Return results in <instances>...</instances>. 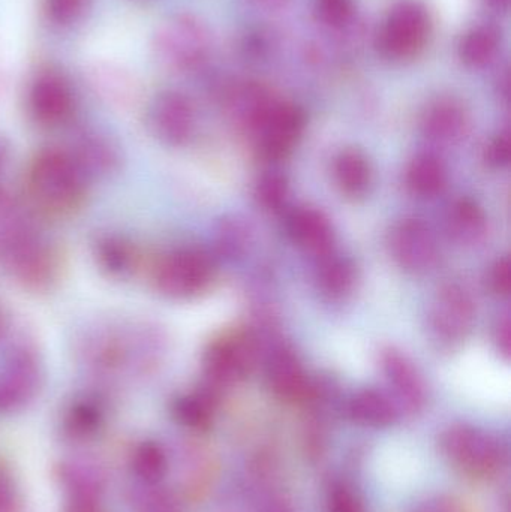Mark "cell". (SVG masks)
<instances>
[{
	"instance_id": "obj_12",
	"label": "cell",
	"mask_w": 511,
	"mask_h": 512,
	"mask_svg": "<svg viewBox=\"0 0 511 512\" xmlns=\"http://www.w3.org/2000/svg\"><path fill=\"white\" fill-rule=\"evenodd\" d=\"M30 111L44 126L65 123L74 110V96L68 83L56 74H42L30 87Z\"/></svg>"
},
{
	"instance_id": "obj_30",
	"label": "cell",
	"mask_w": 511,
	"mask_h": 512,
	"mask_svg": "<svg viewBox=\"0 0 511 512\" xmlns=\"http://www.w3.org/2000/svg\"><path fill=\"white\" fill-rule=\"evenodd\" d=\"M86 3L87 0H45V11L54 23L68 24L83 14Z\"/></svg>"
},
{
	"instance_id": "obj_3",
	"label": "cell",
	"mask_w": 511,
	"mask_h": 512,
	"mask_svg": "<svg viewBox=\"0 0 511 512\" xmlns=\"http://www.w3.org/2000/svg\"><path fill=\"white\" fill-rule=\"evenodd\" d=\"M212 277L209 256L191 248L176 249L162 256L155 268L156 288L174 300H185L206 291Z\"/></svg>"
},
{
	"instance_id": "obj_15",
	"label": "cell",
	"mask_w": 511,
	"mask_h": 512,
	"mask_svg": "<svg viewBox=\"0 0 511 512\" xmlns=\"http://www.w3.org/2000/svg\"><path fill=\"white\" fill-rule=\"evenodd\" d=\"M381 366L396 393L411 408H419L425 400V385L413 361L396 348L381 352Z\"/></svg>"
},
{
	"instance_id": "obj_4",
	"label": "cell",
	"mask_w": 511,
	"mask_h": 512,
	"mask_svg": "<svg viewBox=\"0 0 511 512\" xmlns=\"http://www.w3.org/2000/svg\"><path fill=\"white\" fill-rule=\"evenodd\" d=\"M155 45L158 56L168 66L179 71H192L206 62L210 36L197 18L177 15L159 30Z\"/></svg>"
},
{
	"instance_id": "obj_18",
	"label": "cell",
	"mask_w": 511,
	"mask_h": 512,
	"mask_svg": "<svg viewBox=\"0 0 511 512\" xmlns=\"http://www.w3.org/2000/svg\"><path fill=\"white\" fill-rule=\"evenodd\" d=\"M501 30L492 24H477L471 27L459 42V57L468 68H485L494 62L500 53Z\"/></svg>"
},
{
	"instance_id": "obj_10",
	"label": "cell",
	"mask_w": 511,
	"mask_h": 512,
	"mask_svg": "<svg viewBox=\"0 0 511 512\" xmlns=\"http://www.w3.org/2000/svg\"><path fill=\"white\" fill-rule=\"evenodd\" d=\"M255 357L254 340L233 334L213 340L204 354V369L216 384H230L246 375Z\"/></svg>"
},
{
	"instance_id": "obj_14",
	"label": "cell",
	"mask_w": 511,
	"mask_h": 512,
	"mask_svg": "<svg viewBox=\"0 0 511 512\" xmlns=\"http://www.w3.org/2000/svg\"><path fill=\"white\" fill-rule=\"evenodd\" d=\"M467 129V111L456 99H438L423 114L422 131L432 143L456 144L467 134Z\"/></svg>"
},
{
	"instance_id": "obj_33",
	"label": "cell",
	"mask_w": 511,
	"mask_h": 512,
	"mask_svg": "<svg viewBox=\"0 0 511 512\" xmlns=\"http://www.w3.org/2000/svg\"><path fill=\"white\" fill-rule=\"evenodd\" d=\"M494 339L498 352H500L506 360H509L511 351V324L509 315H504L503 318L498 321L497 327H495Z\"/></svg>"
},
{
	"instance_id": "obj_6",
	"label": "cell",
	"mask_w": 511,
	"mask_h": 512,
	"mask_svg": "<svg viewBox=\"0 0 511 512\" xmlns=\"http://www.w3.org/2000/svg\"><path fill=\"white\" fill-rule=\"evenodd\" d=\"M305 125L306 114L299 105L273 101L251 129L255 149L269 161L285 158L302 137Z\"/></svg>"
},
{
	"instance_id": "obj_36",
	"label": "cell",
	"mask_w": 511,
	"mask_h": 512,
	"mask_svg": "<svg viewBox=\"0 0 511 512\" xmlns=\"http://www.w3.org/2000/svg\"><path fill=\"white\" fill-rule=\"evenodd\" d=\"M257 2L263 3V5L267 6H279L285 2V0H257Z\"/></svg>"
},
{
	"instance_id": "obj_25",
	"label": "cell",
	"mask_w": 511,
	"mask_h": 512,
	"mask_svg": "<svg viewBox=\"0 0 511 512\" xmlns=\"http://www.w3.org/2000/svg\"><path fill=\"white\" fill-rule=\"evenodd\" d=\"M96 255H98L99 264L117 276H125L129 273L135 267V259H137L131 243H126L119 237L102 239L96 246Z\"/></svg>"
},
{
	"instance_id": "obj_29",
	"label": "cell",
	"mask_w": 511,
	"mask_h": 512,
	"mask_svg": "<svg viewBox=\"0 0 511 512\" xmlns=\"http://www.w3.org/2000/svg\"><path fill=\"white\" fill-rule=\"evenodd\" d=\"M176 414L180 421L192 427H201L209 421L210 406L204 397H183L177 402Z\"/></svg>"
},
{
	"instance_id": "obj_13",
	"label": "cell",
	"mask_w": 511,
	"mask_h": 512,
	"mask_svg": "<svg viewBox=\"0 0 511 512\" xmlns=\"http://www.w3.org/2000/svg\"><path fill=\"white\" fill-rule=\"evenodd\" d=\"M287 231L290 239L299 248L311 252L318 258L333 251L335 231L332 222L321 210L312 207L294 210L288 216Z\"/></svg>"
},
{
	"instance_id": "obj_35",
	"label": "cell",
	"mask_w": 511,
	"mask_h": 512,
	"mask_svg": "<svg viewBox=\"0 0 511 512\" xmlns=\"http://www.w3.org/2000/svg\"><path fill=\"white\" fill-rule=\"evenodd\" d=\"M488 8L495 12L509 11L510 0H483Z\"/></svg>"
},
{
	"instance_id": "obj_23",
	"label": "cell",
	"mask_w": 511,
	"mask_h": 512,
	"mask_svg": "<svg viewBox=\"0 0 511 512\" xmlns=\"http://www.w3.org/2000/svg\"><path fill=\"white\" fill-rule=\"evenodd\" d=\"M213 243L221 258L236 261L248 252L251 231L239 218H225L216 227Z\"/></svg>"
},
{
	"instance_id": "obj_11",
	"label": "cell",
	"mask_w": 511,
	"mask_h": 512,
	"mask_svg": "<svg viewBox=\"0 0 511 512\" xmlns=\"http://www.w3.org/2000/svg\"><path fill=\"white\" fill-rule=\"evenodd\" d=\"M39 379L36 355L26 348L14 349L0 364V409L14 408L26 402Z\"/></svg>"
},
{
	"instance_id": "obj_17",
	"label": "cell",
	"mask_w": 511,
	"mask_h": 512,
	"mask_svg": "<svg viewBox=\"0 0 511 512\" xmlns=\"http://www.w3.org/2000/svg\"><path fill=\"white\" fill-rule=\"evenodd\" d=\"M336 185L342 194L362 198L372 185V168L366 156L357 149H345L333 162Z\"/></svg>"
},
{
	"instance_id": "obj_1",
	"label": "cell",
	"mask_w": 511,
	"mask_h": 512,
	"mask_svg": "<svg viewBox=\"0 0 511 512\" xmlns=\"http://www.w3.org/2000/svg\"><path fill=\"white\" fill-rule=\"evenodd\" d=\"M30 197L39 209L63 215L80 206L84 197V171L75 156L60 149L38 153L27 176Z\"/></svg>"
},
{
	"instance_id": "obj_21",
	"label": "cell",
	"mask_w": 511,
	"mask_h": 512,
	"mask_svg": "<svg viewBox=\"0 0 511 512\" xmlns=\"http://www.w3.org/2000/svg\"><path fill=\"white\" fill-rule=\"evenodd\" d=\"M405 183H407L408 191L416 197H435L446 186V167L438 156L422 153L408 165Z\"/></svg>"
},
{
	"instance_id": "obj_22",
	"label": "cell",
	"mask_w": 511,
	"mask_h": 512,
	"mask_svg": "<svg viewBox=\"0 0 511 512\" xmlns=\"http://www.w3.org/2000/svg\"><path fill=\"white\" fill-rule=\"evenodd\" d=\"M446 445L462 465L473 471H486L495 460V453L491 450L494 447L474 430H452L447 436Z\"/></svg>"
},
{
	"instance_id": "obj_28",
	"label": "cell",
	"mask_w": 511,
	"mask_h": 512,
	"mask_svg": "<svg viewBox=\"0 0 511 512\" xmlns=\"http://www.w3.org/2000/svg\"><path fill=\"white\" fill-rule=\"evenodd\" d=\"M134 465L135 471L144 480H158L165 468L164 454L155 444H144L137 451Z\"/></svg>"
},
{
	"instance_id": "obj_31",
	"label": "cell",
	"mask_w": 511,
	"mask_h": 512,
	"mask_svg": "<svg viewBox=\"0 0 511 512\" xmlns=\"http://www.w3.org/2000/svg\"><path fill=\"white\" fill-rule=\"evenodd\" d=\"M510 135L507 132L497 135L489 141L485 149L486 164L495 170H503L510 164Z\"/></svg>"
},
{
	"instance_id": "obj_38",
	"label": "cell",
	"mask_w": 511,
	"mask_h": 512,
	"mask_svg": "<svg viewBox=\"0 0 511 512\" xmlns=\"http://www.w3.org/2000/svg\"><path fill=\"white\" fill-rule=\"evenodd\" d=\"M0 167H2V162H0Z\"/></svg>"
},
{
	"instance_id": "obj_16",
	"label": "cell",
	"mask_w": 511,
	"mask_h": 512,
	"mask_svg": "<svg viewBox=\"0 0 511 512\" xmlns=\"http://www.w3.org/2000/svg\"><path fill=\"white\" fill-rule=\"evenodd\" d=\"M446 224L449 236L462 246L477 245L488 233L485 210L471 198H461L450 206Z\"/></svg>"
},
{
	"instance_id": "obj_24",
	"label": "cell",
	"mask_w": 511,
	"mask_h": 512,
	"mask_svg": "<svg viewBox=\"0 0 511 512\" xmlns=\"http://www.w3.org/2000/svg\"><path fill=\"white\" fill-rule=\"evenodd\" d=\"M350 414L354 420L371 426L392 423L396 412L392 403L377 391L366 390L356 394L350 402Z\"/></svg>"
},
{
	"instance_id": "obj_37",
	"label": "cell",
	"mask_w": 511,
	"mask_h": 512,
	"mask_svg": "<svg viewBox=\"0 0 511 512\" xmlns=\"http://www.w3.org/2000/svg\"><path fill=\"white\" fill-rule=\"evenodd\" d=\"M2 313H0V333H2Z\"/></svg>"
},
{
	"instance_id": "obj_8",
	"label": "cell",
	"mask_w": 511,
	"mask_h": 512,
	"mask_svg": "<svg viewBox=\"0 0 511 512\" xmlns=\"http://www.w3.org/2000/svg\"><path fill=\"white\" fill-rule=\"evenodd\" d=\"M195 108L188 96L174 90L156 96L150 108V126L168 146H185L195 131Z\"/></svg>"
},
{
	"instance_id": "obj_19",
	"label": "cell",
	"mask_w": 511,
	"mask_h": 512,
	"mask_svg": "<svg viewBox=\"0 0 511 512\" xmlns=\"http://www.w3.org/2000/svg\"><path fill=\"white\" fill-rule=\"evenodd\" d=\"M267 381L276 394L296 397L305 391L306 378L299 358L291 349L278 348L267 363Z\"/></svg>"
},
{
	"instance_id": "obj_9",
	"label": "cell",
	"mask_w": 511,
	"mask_h": 512,
	"mask_svg": "<svg viewBox=\"0 0 511 512\" xmlns=\"http://www.w3.org/2000/svg\"><path fill=\"white\" fill-rule=\"evenodd\" d=\"M6 262L12 274L24 285L42 286L53 274V256L41 239L27 230H17L8 237Z\"/></svg>"
},
{
	"instance_id": "obj_27",
	"label": "cell",
	"mask_w": 511,
	"mask_h": 512,
	"mask_svg": "<svg viewBox=\"0 0 511 512\" xmlns=\"http://www.w3.org/2000/svg\"><path fill=\"white\" fill-rule=\"evenodd\" d=\"M317 14L327 26L341 29L353 20V0H317Z\"/></svg>"
},
{
	"instance_id": "obj_5",
	"label": "cell",
	"mask_w": 511,
	"mask_h": 512,
	"mask_svg": "<svg viewBox=\"0 0 511 512\" xmlns=\"http://www.w3.org/2000/svg\"><path fill=\"white\" fill-rule=\"evenodd\" d=\"M476 319V306L470 292L461 283H444L429 309L428 324L432 336L443 346L464 342Z\"/></svg>"
},
{
	"instance_id": "obj_34",
	"label": "cell",
	"mask_w": 511,
	"mask_h": 512,
	"mask_svg": "<svg viewBox=\"0 0 511 512\" xmlns=\"http://www.w3.org/2000/svg\"><path fill=\"white\" fill-rule=\"evenodd\" d=\"M330 512H362L359 505L356 504L350 493L344 490L333 492L332 502H330Z\"/></svg>"
},
{
	"instance_id": "obj_32",
	"label": "cell",
	"mask_w": 511,
	"mask_h": 512,
	"mask_svg": "<svg viewBox=\"0 0 511 512\" xmlns=\"http://www.w3.org/2000/svg\"><path fill=\"white\" fill-rule=\"evenodd\" d=\"M488 286L498 297H509L511 288V264L507 256L498 259L488 274Z\"/></svg>"
},
{
	"instance_id": "obj_26",
	"label": "cell",
	"mask_w": 511,
	"mask_h": 512,
	"mask_svg": "<svg viewBox=\"0 0 511 512\" xmlns=\"http://www.w3.org/2000/svg\"><path fill=\"white\" fill-rule=\"evenodd\" d=\"M255 197L264 210L276 212L284 206L288 197V180L279 171H267L258 179Z\"/></svg>"
},
{
	"instance_id": "obj_7",
	"label": "cell",
	"mask_w": 511,
	"mask_h": 512,
	"mask_svg": "<svg viewBox=\"0 0 511 512\" xmlns=\"http://www.w3.org/2000/svg\"><path fill=\"white\" fill-rule=\"evenodd\" d=\"M389 248L396 264L411 274L428 273L440 256L431 227L416 218L402 219L392 228Z\"/></svg>"
},
{
	"instance_id": "obj_2",
	"label": "cell",
	"mask_w": 511,
	"mask_h": 512,
	"mask_svg": "<svg viewBox=\"0 0 511 512\" xmlns=\"http://www.w3.org/2000/svg\"><path fill=\"white\" fill-rule=\"evenodd\" d=\"M432 18L420 0L396 3L378 30L377 45L387 59L408 60L419 56L431 36Z\"/></svg>"
},
{
	"instance_id": "obj_20",
	"label": "cell",
	"mask_w": 511,
	"mask_h": 512,
	"mask_svg": "<svg viewBox=\"0 0 511 512\" xmlns=\"http://www.w3.org/2000/svg\"><path fill=\"white\" fill-rule=\"evenodd\" d=\"M356 283V267L351 259L330 252L320 256L317 285L321 294L330 300H341L353 291Z\"/></svg>"
}]
</instances>
